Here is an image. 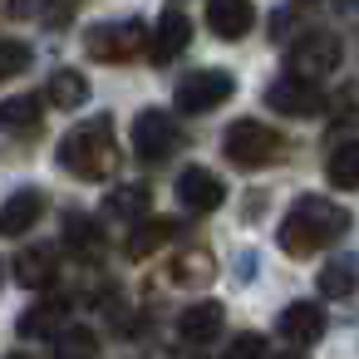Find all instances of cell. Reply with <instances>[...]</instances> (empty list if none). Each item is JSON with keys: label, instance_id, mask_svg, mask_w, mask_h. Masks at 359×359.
I'll return each instance as SVG.
<instances>
[{"label": "cell", "instance_id": "cell-9", "mask_svg": "<svg viewBox=\"0 0 359 359\" xmlns=\"http://www.w3.org/2000/svg\"><path fill=\"white\" fill-rule=\"evenodd\" d=\"M177 202L187 207V212H217L222 202H226V187H222V177L217 172H207V168H187L182 177H177Z\"/></svg>", "mask_w": 359, "mask_h": 359}, {"label": "cell", "instance_id": "cell-8", "mask_svg": "<svg viewBox=\"0 0 359 359\" xmlns=\"http://www.w3.org/2000/svg\"><path fill=\"white\" fill-rule=\"evenodd\" d=\"M266 109H276V114H290V118H310V114H320V109H325V94H320L310 79H295V74H285V79L266 84Z\"/></svg>", "mask_w": 359, "mask_h": 359}, {"label": "cell", "instance_id": "cell-23", "mask_svg": "<svg viewBox=\"0 0 359 359\" xmlns=\"http://www.w3.org/2000/svg\"><path fill=\"white\" fill-rule=\"evenodd\" d=\"M354 285H359V266L354 261H330L320 271V295L325 300H344V295H354Z\"/></svg>", "mask_w": 359, "mask_h": 359}, {"label": "cell", "instance_id": "cell-1", "mask_svg": "<svg viewBox=\"0 0 359 359\" xmlns=\"http://www.w3.org/2000/svg\"><path fill=\"white\" fill-rule=\"evenodd\" d=\"M349 226H354V222H349V212H344L339 202H330V197H300V202L280 217L276 241H280V251H290V256H315V251H325L330 241H339Z\"/></svg>", "mask_w": 359, "mask_h": 359}, {"label": "cell", "instance_id": "cell-5", "mask_svg": "<svg viewBox=\"0 0 359 359\" xmlns=\"http://www.w3.org/2000/svg\"><path fill=\"white\" fill-rule=\"evenodd\" d=\"M182 148V128H177V118L168 114V109H143L138 118H133V153L143 158V163H163V158H172Z\"/></svg>", "mask_w": 359, "mask_h": 359}, {"label": "cell", "instance_id": "cell-24", "mask_svg": "<svg viewBox=\"0 0 359 359\" xmlns=\"http://www.w3.org/2000/svg\"><path fill=\"white\" fill-rule=\"evenodd\" d=\"M65 241H69L74 251H84V256L104 251V231H99L89 217H69V222H65Z\"/></svg>", "mask_w": 359, "mask_h": 359}, {"label": "cell", "instance_id": "cell-14", "mask_svg": "<svg viewBox=\"0 0 359 359\" xmlns=\"http://www.w3.org/2000/svg\"><path fill=\"white\" fill-rule=\"evenodd\" d=\"M280 334H285L290 344H315V339L325 334V310L310 305V300L285 305V310H280Z\"/></svg>", "mask_w": 359, "mask_h": 359}, {"label": "cell", "instance_id": "cell-16", "mask_svg": "<svg viewBox=\"0 0 359 359\" xmlns=\"http://www.w3.org/2000/svg\"><path fill=\"white\" fill-rule=\"evenodd\" d=\"M15 280L30 290H45L55 280V246H30L15 256Z\"/></svg>", "mask_w": 359, "mask_h": 359}, {"label": "cell", "instance_id": "cell-19", "mask_svg": "<svg viewBox=\"0 0 359 359\" xmlns=\"http://www.w3.org/2000/svg\"><path fill=\"white\" fill-rule=\"evenodd\" d=\"M172 236H177V222H168V217H153V222H148V217H143V222L133 226V236H128V256L143 261V256H153L158 246H168Z\"/></svg>", "mask_w": 359, "mask_h": 359}, {"label": "cell", "instance_id": "cell-7", "mask_svg": "<svg viewBox=\"0 0 359 359\" xmlns=\"http://www.w3.org/2000/svg\"><path fill=\"white\" fill-rule=\"evenodd\" d=\"M330 69H339V40L334 35H305L300 45H290V74L295 79H325Z\"/></svg>", "mask_w": 359, "mask_h": 359}, {"label": "cell", "instance_id": "cell-4", "mask_svg": "<svg viewBox=\"0 0 359 359\" xmlns=\"http://www.w3.org/2000/svg\"><path fill=\"white\" fill-rule=\"evenodd\" d=\"M148 40H153V25H143V20L94 25V30H89V55L104 60V65H123V60L148 55Z\"/></svg>", "mask_w": 359, "mask_h": 359}, {"label": "cell", "instance_id": "cell-3", "mask_svg": "<svg viewBox=\"0 0 359 359\" xmlns=\"http://www.w3.org/2000/svg\"><path fill=\"white\" fill-rule=\"evenodd\" d=\"M222 153L231 158V168L256 172V168H271V163L285 153V138H280L271 123H261V118H236V123L222 133Z\"/></svg>", "mask_w": 359, "mask_h": 359}, {"label": "cell", "instance_id": "cell-22", "mask_svg": "<svg viewBox=\"0 0 359 359\" xmlns=\"http://www.w3.org/2000/svg\"><path fill=\"white\" fill-rule=\"evenodd\" d=\"M168 276H172L177 285H207V280L217 276V266H212V251H202V246L182 251V256L168 266Z\"/></svg>", "mask_w": 359, "mask_h": 359}, {"label": "cell", "instance_id": "cell-20", "mask_svg": "<svg viewBox=\"0 0 359 359\" xmlns=\"http://www.w3.org/2000/svg\"><path fill=\"white\" fill-rule=\"evenodd\" d=\"M65 325V300H45V305H30L20 320H15V330H20V339H45V334H55Z\"/></svg>", "mask_w": 359, "mask_h": 359}, {"label": "cell", "instance_id": "cell-25", "mask_svg": "<svg viewBox=\"0 0 359 359\" xmlns=\"http://www.w3.org/2000/svg\"><path fill=\"white\" fill-rule=\"evenodd\" d=\"M30 45L25 40H0V84H6V79H15V74H25L30 69Z\"/></svg>", "mask_w": 359, "mask_h": 359}, {"label": "cell", "instance_id": "cell-2", "mask_svg": "<svg viewBox=\"0 0 359 359\" xmlns=\"http://www.w3.org/2000/svg\"><path fill=\"white\" fill-rule=\"evenodd\" d=\"M114 163H118V153H114V123L109 118H89L60 143V168H69L74 177H89V182L109 177Z\"/></svg>", "mask_w": 359, "mask_h": 359}, {"label": "cell", "instance_id": "cell-18", "mask_svg": "<svg viewBox=\"0 0 359 359\" xmlns=\"http://www.w3.org/2000/svg\"><path fill=\"white\" fill-rule=\"evenodd\" d=\"M325 177H330V187H339V192H354V187H359V138H344V143L330 153Z\"/></svg>", "mask_w": 359, "mask_h": 359}, {"label": "cell", "instance_id": "cell-17", "mask_svg": "<svg viewBox=\"0 0 359 359\" xmlns=\"http://www.w3.org/2000/svg\"><path fill=\"white\" fill-rule=\"evenodd\" d=\"M45 99H50L55 109H84V104H89V79H84L79 69H55Z\"/></svg>", "mask_w": 359, "mask_h": 359}, {"label": "cell", "instance_id": "cell-11", "mask_svg": "<svg viewBox=\"0 0 359 359\" xmlns=\"http://www.w3.org/2000/svg\"><path fill=\"white\" fill-rule=\"evenodd\" d=\"M187 40H192V20H187V15H177V11H168V15L153 25L148 60H153V65H168V60H177V55L187 50Z\"/></svg>", "mask_w": 359, "mask_h": 359}, {"label": "cell", "instance_id": "cell-28", "mask_svg": "<svg viewBox=\"0 0 359 359\" xmlns=\"http://www.w3.org/2000/svg\"><path fill=\"white\" fill-rule=\"evenodd\" d=\"M271 359H305V354H271Z\"/></svg>", "mask_w": 359, "mask_h": 359}, {"label": "cell", "instance_id": "cell-12", "mask_svg": "<svg viewBox=\"0 0 359 359\" xmlns=\"http://www.w3.org/2000/svg\"><path fill=\"white\" fill-rule=\"evenodd\" d=\"M40 217H45V197L35 187H20L15 197H6V207H0V236H25Z\"/></svg>", "mask_w": 359, "mask_h": 359}, {"label": "cell", "instance_id": "cell-10", "mask_svg": "<svg viewBox=\"0 0 359 359\" xmlns=\"http://www.w3.org/2000/svg\"><path fill=\"white\" fill-rule=\"evenodd\" d=\"M251 25H256L251 0H207V30L217 40H241Z\"/></svg>", "mask_w": 359, "mask_h": 359}, {"label": "cell", "instance_id": "cell-13", "mask_svg": "<svg viewBox=\"0 0 359 359\" xmlns=\"http://www.w3.org/2000/svg\"><path fill=\"white\" fill-rule=\"evenodd\" d=\"M222 325H226L222 305H217V300H197V305H187V310H182L177 334H182L187 344H212V339L222 334Z\"/></svg>", "mask_w": 359, "mask_h": 359}, {"label": "cell", "instance_id": "cell-27", "mask_svg": "<svg viewBox=\"0 0 359 359\" xmlns=\"http://www.w3.org/2000/svg\"><path fill=\"white\" fill-rule=\"evenodd\" d=\"M261 334H241V339H231V349H226V359H261Z\"/></svg>", "mask_w": 359, "mask_h": 359}, {"label": "cell", "instance_id": "cell-21", "mask_svg": "<svg viewBox=\"0 0 359 359\" xmlns=\"http://www.w3.org/2000/svg\"><path fill=\"white\" fill-rule=\"evenodd\" d=\"M40 128V99L35 94H15L0 104V133H35Z\"/></svg>", "mask_w": 359, "mask_h": 359}, {"label": "cell", "instance_id": "cell-6", "mask_svg": "<svg viewBox=\"0 0 359 359\" xmlns=\"http://www.w3.org/2000/svg\"><path fill=\"white\" fill-rule=\"evenodd\" d=\"M231 94H236V79H231L226 69H192V74L177 84L172 104H177L182 114H212V109H222Z\"/></svg>", "mask_w": 359, "mask_h": 359}, {"label": "cell", "instance_id": "cell-26", "mask_svg": "<svg viewBox=\"0 0 359 359\" xmlns=\"http://www.w3.org/2000/svg\"><path fill=\"white\" fill-rule=\"evenodd\" d=\"M94 354V334L89 330H65L60 334V359H89Z\"/></svg>", "mask_w": 359, "mask_h": 359}, {"label": "cell", "instance_id": "cell-15", "mask_svg": "<svg viewBox=\"0 0 359 359\" xmlns=\"http://www.w3.org/2000/svg\"><path fill=\"white\" fill-rule=\"evenodd\" d=\"M104 212H109L114 222H143V217L153 212V192H148L143 182H128V187H114V192L104 197Z\"/></svg>", "mask_w": 359, "mask_h": 359}]
</instances>
